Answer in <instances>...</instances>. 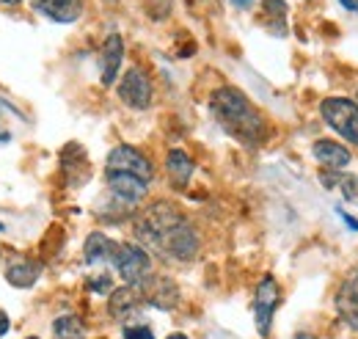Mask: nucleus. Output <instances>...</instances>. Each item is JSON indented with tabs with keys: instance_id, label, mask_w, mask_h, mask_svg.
Wrapping results in <instances>:
<instances>
[{
	"instance_id": "f257e3e1",
	"label": "nucleus",
	"mask_w": 358,
	"mask_h": 339,
	"mask_svg": "<svg viewBox=\"0 0 358 339\" xmlns=\"http://www.w3.org/2000/svg\"><path fill=\"white\" fill-rule=\"evenodd\" d=\"M210 111L215 116V122L243 146H262L268 138V122L265 116L251 105V99L234 88L224 85L218 91H213L210 97Z\"/></svg>"
},
{
	"instance_id": "4be33fe9",
	"label": "nucleus",
	"mask_w": 358,
	"mask_h": 339,
	"mask_svg": "<svg viewBox=\"0 0 358 339\" xmlns=\"http://www.w3.org/2000/svg\"><path fill=\"white\" fill-rule=\"evenodd\" d=\"M339 185H342L345 199L358 205V177H339Z\"/></svg>"
},
{
	"instance_id": "a211bd4d",
	"label": "nucleus",
	"mask_w": 358,
	"mask_h": 339,
	"mask_svg": "<svg viewBox=\"0 0 358 339\" xmlns=\"http://www.w3.org/2000/svg\"><path fill=\"white\" fill-rule=\"evenodd\" d=\"M193 160H190V155L185 152V149H171L169 155H166V171H169V177L174 179V185L177 188H185L187 182H190V177H193Z\"/></svg>"
},
{
	"instance_id": "f3484780",
	"label": "nucleus",
	"mask_w": 358,
	"mask_h": 339,
	"mask_svg": "<svg viewBox=\"0 0 358 339\" xmlns=\"http://www.w3.org/2000/svg\"><path fill=\"white\" fill-rule=\"evenodd\" d=\"M116 246L105 232H91L86 237V246H83V256L89 265H102V262H110L116 254Z\"/></svg>"
},
{
	"instance_id": "4468645a",
	"label": "nucleus",
	"mask_w": 358,
	"mask_h": 339,
	"mask_svg": "<svg viewBox=\"0 0 358 339\" xmlns=\"http://www.w3.org/2000/svg\"><path fill=\"white\" fill-rule=\"evenodd\" d=\"M312 155L317 158V163H322L328 171L348 169V166H350V160H353V155H350V149H348V146H342V144H336V141H328V138L314 141Z\"/></svg>"
},
{
	"instance_id": "dca6fc26",
	"label": "nucleus",
	"mask_w": 358,
	"mask_h": 339,
	"mask_svg": "<svg viewBox=\"0 0 358 339\" xmlns=\"http://www.w3.org/2000/svg\"><path fill=\"white\" fill-rule=\"evenodd\" d=\"M42 276V265L36 259H14L8 268H6V282L17 290H28L39 282Z\"/></svg>"
},
{
	"instance_id": "39448f33",
	"label": "nucleus",
	"mask_w": 358,
	"mask_h": 339,
	"mask_svg": "<svg viewBox=\"0 0 358 339\" xmlns=\"http://www.w3.org/2000/svg\"><path fill=\"white\" fill-rule=\"evenodd\" d=\"M199 249H201V240H199V232L193 229V223L185 218L182 223H177L171 232H166L160 237V243L152 249L163 259H174V262H190L199 256Z\"/></svg>"
},
{
	"instance_id": "c756f323",
	"label": "nucleus",
	"mask_w": 358,
	"mask_h": 339,
	"mask_svg": "<svg viewBox=\"0 0 358 339\" xmlns=\"http://www.w3.org/2000/svg\"><path fill=\"white\" fill-rule=\"evenodd\" d=\"M3 141H8V135H0V144H3Z\"/></svg>"
},
{
	"instance_id": "423d86ee",
	"label": "nucleus",
	"mask_w": 358,
	"mask_h": 339,
	"mask_svg": "<svg viewBox=\"0 0 358 339\" xmlns=\"http://www.w3.org/2000/svg\"><path fill=\"white\" fill-rule=\"evenodd\" d=\"M116 94H119V99H122L127 108H133V111H146V108L152 105L155 88H152L149 75L141 72L138 67H133V69H127V72L122 75V81L116 85Z\"/></svg>"
},
{
	"instance_id": "bb28decb",
	"label": "nucleus",
	"mask_w": 358,
	"mask_h": 339,
	"mask_svg": "<svg viewBox=\"0 0 358 339\" xmlns=\"http://www.w3.org/2000/svg\"><path fill=\"white\" fill-rule=\"evenodd\" d=\"M231 3H237L240 8H245V6H251V0H231Z\"/></svg>"
},
{
	"instance_id": "cd10ccee",
	"label": "nucleus",
	"mask_w": 358,
	"mask_h": 339,
	"mask_svg": "<svg viewBox=\"0 0 358 339\" xmlns=\"http://www.w3.org/2000/svg\"><path fill=\"white\" fill-rule=\"evenodd\" d=\"M3 6H17V3H22V0H0Z\"/></svg>"
},
{
	"instance_id": "7c9ffc66",
	"label": "nucleus",
	"mask_w": 358,
	"mask_h": 339,
	"mask_svg": "<svg viewBox=\"0 0 358 339\" xmlns=\"http://www.w3.org/2000/svg\"><path fill=\"white\" fill-rule=\"evenodd\" d=\"M0 232H3V223H0Z\"/></svg>"
},
{
	"instance_id": "0eeeda50",
	"label": "nucleus",
	"mask_w": 358,
	"mask_h": 339,
	"mask_svg": "<svg viewBox=\"0 0 358 339\" xmlns=\"http://www.w3.org/2000/svg\"><path fill=\"white\" fill-rule=\"evenodd\" d=\"M105 171L133 174V177H141V179H146V182H152V174H155L152 163H149V158H146L141 149L130 146V144H119V146L110 149L108 163H105Z\"/></svg>"
},
{
	"instance_id": "9d476101",
	"label": "nucleus",
	"mask_w": 358,
	"mask_h": 339,
	"mask_svg": "<svg viewBox=\"0 0 358 339\" xmlns=\"http://www.w3.org/2000/svg\"><path fill=\"white\" fill-rule=\"evenodd\" d=\"M143 303H146L143 293H141L138 287L124 284V287H119V290H113V293L108 296V312H110L113 320L127 323V320L138 317V312L143 309Z\"/></svg>"
},
{
	"instance_id": "20e7f679",
	"label": "nucleus",
	"mask_w": 358,
	"mask_h": 339,
	"mask_svg": "<svg viewBox=\"0 0 358 339\" xmlns=\"http://www.w3.org/2000/svg\"><path fill=\"white\" fill-rule=\"evenodd\" d=\"M320 116L345 141L358 146V102L350 97H328L320 102Z\"/></svg>"
},
{
	"instance_id": "1a4fd4ad",
	"label": "nucleus",
	"mask_w": 358,
	"mask_h": 339,
	"mask_svg": "<svg viewBox=\"0 0 358 339\" xmlns=\"http://www.w3.org/2000/svg\"><path fill=\"white\" fill-rule=\"evenodd\" d=\"M105 179H108V193L110 199L122 202V205H141L149 193V182L141 179V177H133V174H119V171H105Z\"/></svg>"
},
{
	"instance_id": "aec40b11",
	"label": "nucleus",
	"mask_w": 358,
	"mask_h": 339,
	"mask_svg": "<svg viewBox=\"0 0 358 339\" xmlns=\"http://www.w3.org/2000/svg\"><path fill=\"white\" fill-rule=\"evenodd\" d=\"M284 17H287V3L284 0H265L262 3V22L273 34H287L284 31Z\"/></svg>"
},
{
	"instance_id": "6ab92c4d",
	"label": "nucleus",
	"mask_w": 358,
	"mask_h": 339,
	"mask_svg": "<svg viewBox=\"0 0 358 339\" xmlns=\"http://www.w3.org/2000/svg\"><path fill=\"white\" fill-rule=\"evenodd\" d=\"M52 339H86V326L78 314H61L52 320Z\"/></svg>"
},
{
	"instance_id": "2f4dec72",
	"label": "nucleus",
	"mask_w": 358,
	"mask_h": 339,
	"mask_svg": "<svg viewBox=\"0 0 358 339\" xmlns=\"http://www.w3.org/2000/svg\"><path fill=\"white\" fill-rule=\"evenodd\" d=\"M28 339H39V337H28Z\"/></svg>"
},
{
	"instance_id": "6e6552de",
	"label": "nucleus",
	"mask_w": 358,
	"mask_h": 339,
	"mask_svg": "<svg viewBox=\"0 0 358 339\" xmlns=\"http://www.w3.org/2000/svg\"><path fill=\"white\" fill-rule=\"evenodd\" d=\"M281 303V287L273 276H265L257 287V296H254V323H257V331L259 337H268L270 326H273V314Z\"/></svg>"
},
{
	"instance_id": "a878e982",
	"label": "nucleus",
	"mask_w": 358,
	"mask_h": 339,
	"mask_svg": "<svg viewBox=\"0 0 358 339\" xmlns=\"http://www.w3.org/2000/svg\"><path fill=\"white\" fill-rule=\"evenodd\" d=\"M345 8H350V11H358V0H339Z\"/></svg>"
},
{
	"instance_id": "9b49d317",
	"label": "nucleus",
	"mask_w": 358,
	"mask_h": 339,
	"mask_svg": "<svg viewBox=\"0 0 358 339\" xmlns=\"http://www.w3.org/2000/svg\"><path fill=\"white\" fill-rule=\"evenodd\" d=\"M336 312L348 328L358 331V265L348 270V276L336 293Z\"/></svg>"
},
{
	"instance_id": "5701e85b",
	"label": "nucleus",
	"mask_w": 358,
	"mask_h": 339,
	"mask_svg": "<svg viewBox=\"0 0 358 339\" xmlns=\"http://www.w3.org/2000/svg\"><path fill=\"white\" fill-rule=\"evenodd\" d=\"M124 339H155L149 326H127L124 328Z\"/></svg>"
},
{
	"instance_id": "b1692460",
	"label": "nucleus",
	"mask_w": 358,
	"mask_h": 339,
	"mask_svg": "<svg viewBox=\"0 0 358 339\" xmlns=\"http://www.w3.org/2000/svg\"><path fill=\"white\" fill-rule=\"evenodd\" d=\"M336 212L342 215V221H345V223H348V226H350L353 232H358V221H356V218H353V215H348V212H345V210H336Z\"/></svg>"
},
{
	"instance_id": "7ed1b4c3",
	"label": "nucleus",
	"mask_w": 358,
	"mask_h": 339,
	"mask_svg": "<svg viewBox=\"0 0 358 339\" xmlns=\"http://www.w3.org/2000/svg\"><path fill=\"white\" fill-rule=\"evenodd\" d=\"M110 262H113L116 273L122 276V282L130 284V287L143 290V287L155 279V273H152V256H149V251H146L143 246L119 243V246H116V254H113Z\"/></svg>"
},
{
	"instance_id": "c85d7f7f",
	"label": "nucleus",
	"mask_w": 358,
	"mask_h": 339,
	"mask_svg": "<svg viewBox=\"0 0 358 339\" xmlns=\"http://www.w3.org/2000/svg\"><path fill=\"white\" fill-rule=\"evenodd\" d=\"M169 339H187V337H185V334H171Z\"/></svg>"
},
{
	"instance_id": "393cba45",
	"label": "nucleus",
	"mask_w": 358,
	"mask_h": 339,
	"mask_svg": "<svg viewBox=\"0 0 358 339\" xmlns=\"http://www.w3.org/2000/svg\"><path fill=\"white\" fill-rule=\"evenodd\" d=\"M8 328H11V320H8V314H6V312H0V337H3V334H8Z\"/></svg>"
},
{
	"instance_id": "f03ea898",
	"label": "nucleus",
	"mask_w": 358,
	"mask_h": 339,
	"mask_svg": "<svg viewBox=\"0 0 358 339\" xmlns=\"http://www.w3.org/2000/svg\"><path fill=\"white\" fill-rule=\"evenodd\" d=\"M185 221V212L171 202H155L138 215L135 221V237L143 249H155L166 232H171L177 223Z\"/></svg>"
},
{
	"instance_id": "2eb2a0df",
	"label": "nucleus",
	"mask_w": 358,
	"mask_h": 339,
	"mask_svg": "<svg viewBox=\"0 0 358 339\" xmlns=\"http://www.w3.org/2000/svg\"><path fill=\"white\" fill-rule=\"evenodd\" d=\"M124 61V42L119 34H110L102 44V85H113Z\"/></svg>"
},
{
	"instance_id": "f8f14e48",
	"label": "nucleus",
	"mask_w": 358,
	"mask_h": 339,
	"mask_svg": "<svg viewBox=\"0 0 358 339\" xmlns=\"http://www.w3.org/2000/svg\"><path fill=\"white\" fill-rule=\"evenodd\" d=\"M141 293H143V298H146L149 306L163 309V312L177 309V303H179V287L169 279V276H155Z\"/></svg>"
},
{
	"instance_id": "412c9836",
	"label": "nucleus",
	"mask_w": 358,
	"mask_h": 339,
	"mask_svg": "<svg viewBox=\"0 0 358 339\" xmlns=\"http://www.w3.org/2000/svg\"><path fill=\"white\" fill-rule=\"evenodd\" d=\"M89 290L91 293H96V296H110V293H113V282H110L108 273H99L96 279H91L89 282Z\"/></svg>"
},
{
	"instance_id": "ddd939ff",
	"label": "nucleus",
	"mask_w": 358,
	"mask_h": 339,
	"mask_svg": "<svg viewBox=\"0 0 358 339\" xmlns=\"http://www.w3.org/2000/svg\"><path fill=\"white\" fill-rule=\"evenodd\" d=\"M34 8L42 17L61 22V25L78 22L83 17V0H34Z\"/></svg>"
}]
</instances>
